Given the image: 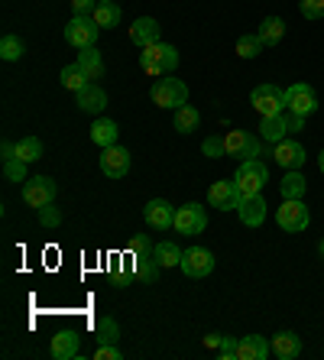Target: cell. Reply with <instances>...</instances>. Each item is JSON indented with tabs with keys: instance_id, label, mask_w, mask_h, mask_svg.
Wrapping results in <instances>:
<instances>
[{
	"instance_id": "obj_1",
	"label": "cell",
	"mask_w": 324,
	"mask_h": 360,
	"mask_svg": "<svg viewBox=\"0 0 324 360\" xmlns=\"http://www.w3.org/2000/svg\"><path fill=\"white\" fill-rule=\"evenodd\" d=\"M179 62H182L179 49L169 46V42H162V39L153 42V46H146V49L140 52V68L146 72V75H153V78L172 75L175 68H179Z\"/></svg>"
},
{
	"instance_id": "obj_2",
	"label": "cell",
	"mask_w": 324,
	"mask_h": 360,
	"mask_svg": "<svg viewBox=\"0 0 324 360\" xmlns=\"http://www.w3.org/2000/svg\"><path fill=\"white\" fill-rule=\"evenodd\" d=\"M233 182H237V188H240L243 198H250V195H263V188H266V182H269L266 162H263V160L240 162V169L233 172Z\"/></svg>"
},
{
	"instance_id": "obj_3",
	"label": "cell",
	"mask_w": 324,
	"mask_h": 360,
	"mask_svg": "<svg viewBox=\"0 0 324 360\" xmlns=\"http://www.w3.org/2000/svg\"><path fill=\"white\" fill-rule=\"evenodd\" d=\"M150 98L156 108H166V110H175L182 108V104H188V84L182 82V78H159L156 84L150 88Z\"/></svg>"
},
{
	"instance_id": "obj_4",
	"label": "cell",
	"mask_w": 324,
	"mask_h": 360,
	"mask_svg": "<svg viewBox=\"0 0 324 360\" xmlns=\"http://www.w3.org/2000/svg\"><path fill=\"white\" fill-rule=\"evenodd\" d=\"M263 143H266L263 136H253V134H247V130H227L224 153L231 160H240V162L259 160V156H263Z\"/></svg>"
},
{
	"instance_id": "obj_5",
	"label": "cell",
	"mask_w": 324,
	"mask_h": 360,
	"mask_svg": "<svg viewBox=\"0 0 324 360\" xmlns=\"http://www.w3.org/2000/svg\"><path fill=\"white\" fill-rule=\"evenodd\" d=\"M276 224L283 227L285 234H302L308 224H311V214H308L305 201L302 198H283L279 211H276Z\"/></svg>"
},
{
	"instance_id": "obj_6",
	"label": "cell",
	"mask_w": 324,
	"mask_h": 360,
	"mask_svg": "<svg viewBox=\"0 0 324 360\" xmlns=\"http://www.w3.org/2000/svg\"><path fill=\"white\" fill-rule=\"evenodd\" d=\"M250 104L259 117H273V114H283L285 110V91L279 84H257L253 94H250Z\"/></svg>"
},
{
	"instance_id": "obj_7",
	"label": "cell",
	"mask_w": 324,
	"mask_h": 360,
	"mask_svg": "<svg viewBox=\"0 0 324 360\" xmlns=\"http://www.w3.org/2000/svg\"><path fill=\"white\" fill-rule=\"evenodd\" d=\"M285 110L289 114H302V117H311L318 110V94L311 84L305 82H295L285 88Z\"/></svg>"
},
{
	"instance_id": "obj_8",
	"label": "cell",
	"mask_w": 324,
	"mask_h": 360,
	"mask_svg": "<svg viewBox=\"0 0 324 360\" xmlns=\"http://www.w3.org/2000/svg\"><path fill=\"white\" fill-rule=\"evenodd\" d=\"M56 195H58L56 179H49V176H33V179H26L23 182V201L36 211L46 208V205H52Z\"/></svg>"
},
{
	"instance_id": "obj_9",
	"label": "cell",
	"mask_w": 324,
	"mask_h": 360,
	"mask_svg": "<svg viewBox=\"0 0 324 360\" xmlns=\"http://www.w3.org/2000/svg\"><path fill=\"white\" fill-rule=\"evenodd\" d=\"M98 33L101 26L94 23V17H72L65 26V42L75 49H88V46H98Z\"/></svg>"
},
{
	"instance_id": "obj_10",
	"label": "cell",
	"mask_w": 324,
	"mask_h": 360,
	"mask_svg": "<svg viewBox=\"0 0 324 360\" xmlns=\"http://www.w3.org/2000/svg\"><path fill=\"white\" fill-rule=\"evenodd\" d=\"M240 188H237V182L233 179H221V182H211L208 188V205L217 211H237L240 208Z\"/></svg>"
},
{
	"instance_id": "obj_11",
	"label": "cell",
	"mask_w": 324,
	"mask_h": 360,
	"mask_svg": "<svg viewBox=\"0 0 324 360\" xmlns=\"http://www.w3.org/2000/svg\"><path fill=\"white\" fill-rule=\"evenodd\" d=\"M205 227H208V211L201 208V205H195V201H188V205H182V208L175 211V231L179 234L195 237Z\"/></svg>"
},
{
	"instance_id": "obj_12",
	"label": "cell",
	"mask_w": 324,
	"mask_h": 360,
	"mask_svg": "<svg viewBox=\"0 0 324 360\" xmlns=\"http://www.w3.org/2000/svg\"><path fill=\"white\" fill-rule=\"evenodd\" d=\"M211 269H214V253L208 247H191L185 250L182 257V273L188 279H201V276H211Z\"/></svg>"
},
{
	"instance_id": "obj_13",
	"label": "cell",
	"mask_w": 324,
	"mask_h": 360,
	"mask_svg": "<svg viewBox=\"0 0 324 360\" xmlns=\"http://www.w3.org/2000/svg\"><path fill=\"white\" fill-rule=\"evenodd\" d=\"M143 218H146V224H150L153 231H172L175 227V208L166 198H153V201H146Z\"/></svg>"
},
{
	"instance_id": "obj_14",
	"label": "cell",
	"mask_w": 324,
	"mask_h": 360,
	"mask_svg": "<svg viewBox=\"0 0 324 360\" xmlns=\"http://www.w3.org/2000/svg\"><path fill=\"white\" fill-rule=\"evenodd\" d=\"M305 146H302L299 140H292V136H285V140L273 143V160L279 162L283 169H302L305 166Z\"/></svg>"
},
{
	"instance_id": "obj_15",
	"label": "cell",
	"mask_w": 324,
	"mask_h": 360,
	"mask_svg": "<svg viewBox=\"0 0 324 360\" xmlns=\"http://www.w3.org/2000/svg\"><path fill=\"white\" fill-rule=\"evenodd\" d=\"M101 172L108 179H124L130 172V153L124 146H108L101 150Z\"/></svg>"
},
{
	"instance_id": "obj_16",
	"label": "cell",
	"mask_w": 324,
	"mask_h": 360,
	"mask_svg": "<svg viewBox=\"0 0 324 360\" xmlns=\"http://www.w3.org/2000/svg\"><path fill=\"white\" fill-rule=\"evenodd\" d=\"M159 39H162V26H159V20H153V17L134 20V26H130V42H134V46L146 49V46H153V42H159Z\"/></svg>"
},
{
	"instance_id": "obj_17",
	"label": "cell",
	"mask_w": 324,
	"mask_h": 360,
	"mask_svg": "<svg viewBox=\"0 0 324 360\" xmlns=\"http://www.w3.org/2000/svg\"><path fill=\"white\" fill-rule=\"evenodd\" d=\"M78 351H82V335L78 331H58L49 341L52 360H72V357H78Z\"/></svg>"
},
{
	"instance_id": "obj_18",
	"label": "cell",
	"mask_w": 324,
	"mask_h": 360,
	"mask_svg": "<svg viewBox=\"0 0 324 360\" xmlns=\"http://www.w3.org/2000/svg\"><path fill=\"white\" fill-rule=\"evenodd\" d=\"M269 347H273V357L295 360L302 354V338L295 335V331H276L273 341H269Z\"/></svg>"
},
{
	"instance_id": "obj_19",
	"label": "cell",
	"mask_w": 324,
	"mask_h": 360,
	"mask_svg": "<svg viewBox=\"0 0 324 360\" xmlns=\"http://www.w3.org/2000/svg\"><path fill=\"white\" fill-rule=\"evenodd\" d=\"M75 98H78V108H82L84 114H94V117H98L101 110L108 108V91H104L98 82H91L88 88H82Z\"/></svg>"
},
{
	"instance_id": "obj_20",
	"label": "cell",
	"mask_w": 324,
	"mask_h": 360,
	"mask_svg": "<svg viewBox=\"0 0 324 360\" xmlns=\"http://www.w3.org/2000/svg\"><path fill=\"white\" fill-rule=\"evenodd\" d=\"M237 214H240V221L247 227H259L266 221V198H263V195H250V198L240 201Z\"/></svg>"
},
{
	"instance_id": "obj_21",
	"label": "cell",
	"mask_w": 324,
	"mask_h": 360,
	"mask_svg": "<svg viewBox=\"0 0 324 360\" xmlns=\"http://www.w3.org/2000/svg\"><path fill=\"white\" fill-rule=\"evenodd\" d=\"M269 354H273V347H269L266 338H259V335L240 338V347H237V360H266Z\"/></svg>"
},
{
	"instance_id": "obj_22",
	"label": "cell",
	"mask_w": 324,
	"mask_h": 360,
	"mask_svg": "<svg viewBox=\"0 0 324 360\" xmlns=\"http://www.w3.org/2000/svg\"><path fill=\"white\" fill-rule=\"evenodd\" d=\"M117 136H120V130H117V120L98 117V120L91 124V143H94V146H101V150H108V146H117Z\"/></svg>"
},
{
	"instance_id": "obj_23",
	"label": "cell",
	"mask_w": 324,
	"mask_h": 360,
	"mask_svg": "<svg viewBox=\"0 0 324 360\" xmlns=\"http://www.w3.org/2000/svg\"><path fill=\"white\" fill-rule=\"evenodd\" d=\"M259 136L266 143H279L289 136V117L285 114H273V117H263L259 120Z\"/></svg>"
},
{
	"instance_id": "obj_24",
	"label": "cell",
	"mask_w": 324,
	"mask_h": 360,
	"mask_svg": "<svg viewBox=\"0 0 324 360\" xmlns=\"http://www.w3.org/2000/svg\"><path fill=\"white\" fill-rule=\"evenodd\" d=\"M78 65L84 68V75L91 78V82H98V78H104V56L98 52V46H88V49H78Z\"/></svg>"
},
{
	"instance_id": "obj_25",
	"label": "cell",
	"mask_w": 324,
	"mask_h": 360,
	"mask_svg": "<svg viewBox=\"0 0 324 360\" xmlns=\"http://www.w3.org/2000/svg\"><path fill=\"white\" fill-rule=\"evenodd\" d=\"M172 127L179 130V134H195V130L201 127V110L191 108V104H182V108H175Z\"/></svg>"
},
{
	"instance_id": "obj_26",
	"label": "cell",
	"mask_w": 324,
	"mask_h": 360,
	"mask_svg": "<svg viewBox=\"0 0 324 360\" xmlns=\"http://www.w3.org/2000/svg\"><path fill=\"white\" fill-rule=\"evenodd\" d=\"M153 257L162 263V269H172V266H182L185 250L182 247H175L172 240H159V243H153Z\"/></svg>"
},
{
	"instance_id": "obj_27",
	"label": "cell",
	"mask_w": 324,
	"mask_h": 360,
	"mask_svg": "<svg viewBox=\"0 0 324 360\" xmlns=\"http://www.w3.org/2000/svg\"><path fill=\"white\" fill-rule=\"evenodd\" d=\"M94 23L101 26V30H114V26H120V7H117L114 0H98V7H94Z\"/></svg>"
},
{
	"instance_id": "obj_28",
	"label": "cell",
	"mask_w": 324,
	"mask_h": 360,
	"mask_svg": "<svg viewBox=\"0 0 324 360\" xmlns=\"http://www.w3.org/2000/svg\"><path fill=\"white\" fill-rule=\"evenodd\" d=\"M58 82H62V88H65V91H82V88H88V84H91V78L84 75V68L78 65V62H72V65H65L62 68V72H58Z\"/></svg>"
},
{
	"instance_id": "obj_29",
	"label": "cell",
	"mask_w": 324,
	"mask_h": 360,
	"mask_svg": "<svg viewBox=\"0 0 324 360\" xmlns=\"http://www.w3.org/2000/svg\"><path fill=\"white\" fill-rule=\"evenodd\" d=\"M305 188H308V179L302 176L299 169H289L285 179L279 182V195L283 198H305Z\"/></svg>"
},
{
	"instance_id": "obj_30",
	"label": "cell",
	"mask_w": 324,
	"mask_h": 360,
	"mask_svg": "<svg viewBox=\"0 0 324 360\" xmlns=\"http://www.w3.org/2000/svg\"><path fill=\"white\" fill-rule=\"evenodd\" d=\"M134 266H136V276L146 279V283H156L159 273H162V263L153 257V250L150 253H136V257H134Z\"/></svg>"
},
{
	"instance_id": "obj_31",
	"label": "cell",
	"mask_w": 324,
	"mask_h": 360,
	"mask_svg": "<svg viewBox=\"0 0 324 360\" xmlns=\"http://www.w3.org/2000/svg\"><path fill=\"white\" fill-rule=\"evenodd\" d=\"M257 33H259V39L266 42V46H279V39L285 36V23L279 17H266L263 23H259Z\"/></svg>"
},
{
	"instance_id": "obj_32",
	"label": "cell",
	"mask_w": 324,
	"mask_h": 360,
	"mask_svg": "<svg viewBox=\"0 0 324 360\" xmlns=\"http://www.w3.org/2000/svg\"><path fill=\"white\" fill-rule=\"evenodd\" d=\"M26 56V42L20 39V36L7 33L4 39H0V59L4 62H20Z\"/></svg>"
},
{
	"instance_id": "obj_33",
	"label": "cell",
	"mask_w": 324,
	"mask_h": 360,
	"mask_svg": "<svg viewBox=\"0 0 324 360\" xmlns=\"http://www.w3.org/2000/svg\"><path fill=\"white\" fill-rule=\"evenodd\" d=\"M263 49H266V42L259 39V33H247L237 39V56H240V59H257Z\"/></svg>"
},
{
	"instance_id": "obj_34",
	"label": "cell",
	"mask_w": 324,
	"mask_h": 360,
	"mask_svg": "<svg viewBox=\"0 0 324 360\" xmlns=\"http://www.w3.org/2000/svg\"><path fill=\"white\" fill-rule=\"evenodd\" d=\"M17 160H23V162L42 160V140L39 136H23V140L17 143Z\"/></svg>"
},
{
	"instance_id": "obj_35",
	"label": "cell",
	"mask_w": 324,
	"mask_h": 360,
	"mask_svg": "<svg viewBox=\"0 0 324 360\" xmlns=\"http://www.w3.org/2000/svg\"><path fill=\"white\" fill-rule=\"evenodd\" d=\"M94 331H98V344H117V341H120V325H117L110 315H104V319L98 321V328H94Z\"/></svg>"
},
{
	"instance_id": "obj_36",
	"label": "cell",
	"mask_w": 324,
	"mask_h": 360,
	"mask_svg": "<svg viewBox=\"0 0 324 360\" xmlns=\"http://www.w3.org/2000/svg\"><path fill=\"white\" fill-rule=\"evenodd\" d=\"M26 166L23 160H4V179L7 182H26Z\"/></svg>"
},
{
	"instance_id": "obj_37",
	"label": "cell",
	"mask_w": 324,
	"mask_h": 360,
	"mask_svg": "<svg viewBox=\"0 0 324 360\" xmlns=\"http://www.w3.org/2000/svg\"><path fill=\"white\" fill-rule=\"evenodd\" d=\"M201 153H205L208 160H221V156H227L224 153V136H208V140L201 143Z\"/></svg>"
},
{
	"instance_id": "obj_38",
	"label": "cell",
	"mask_w": 324,
	"mask_h": 360,
	"mask_svg": "<svg viewBox=\"0 0 324 360\" xmlns=\"http://www.w3.org/2000/svg\"><path fill=\"white\" fill-rule=\"evenodd\" d=\"M36 214H39V224L42 227H58V224H62V211H58L56 205H46V208H39Z\"/></svg>"
},
{
	"instance_id": "obj_39",
	"label": "cell",
	"mask_w": 324,
	"mask_h": 360,
	"mask_svg": "<svg viewBox=\"0 0 324 360\" xmlns=\"http://www.w3.org/2000/svg\"><path fill=\"white\" fill-rule=\"evenodd\" d=\"M299 10L305 20H321L324 17V0H302Z\"/></svg>"
},
{
	"instance_id": "obj_40",
	"label": "cell",
	"mask_w": 324,
	"mask_h": 360,
	"mask_svg": "<svg viewBox=\"0 0 324 360\" xmlns=\"http://www.w3.org/2000/svg\"><path fill=\"white\" fill-rule=\"evenodd\" d=\"M237 347H240V338L224 335V341H221V347H217V357L221 360H237Z\"/></svg>"
},
{
	"instance_id": "obj_41",
	"label": "cell",
	"mask_w": 324,
	"mask_h": 360,
	"mask_svg": "<svg viewBox=\"0 0 324 360\" xmlns=\"http://www.w3.org/2000/svg\"><path fill=\"white\" fill-rule=\"evenodd\" d=\"M94 360H124V351H120L117 344H98Z\"/></svg>"
},
{
	"instance_id": "obj_42",
	"label": "cell",
	"mask_w": 324,
	"mask_h": 360,
	"mask_svg": "<svg viewBox=\"0 0 324 360\" xmlns=\"http://www.w3.org/2000/svg\"><path fill=\"white\" fill-rule=\"evenodd\" d=\"M98 0H72V17H91Z\"/></svg>"
},
{
	"instance_id": "obj_43",
	"label": "cell",
	"mask_w": 324,
	"mask_h": 360,
	"mask_svg": "<svg viewBox=\"0 0 324 360\" xmlns=\"http://www.w3.org/2000/svg\"><path fill=\"white\" fill-rule=\"evenodd\" d=\"M127 250H130V253L136 257V253H150L153 247H150V240H146V237H134V240L127 243Z\"/></svg>"
},
{
	"instance_id": "obj_44",
	"label": "cell",
	"mask_w": 324,
	"mask_h": 360,
	"mask_svg": "<svg viewBox=\"0 0 324 360\" xmlns=\"http://www.w3.org/2000/svg\"><path fill=\"white\" fill-rule=\"evenodd\" d=\"M0 156H4V160H17V143L4 140V143H0Z\"/></svg>"
},
{
	"instance_id": "obj_45",
	"label": "cell",
	"mask_w": 324,
	"mask_h": 360,
	"mask_svg": "<svg viewBox=\"0 0 324 360\" xmlns=\"http://www.w3.org/2000/svg\"><path fill=\"white\" fill-rule=\"evenodd\" d=\"M289 117V134H299V130H305V117L302 114H285Z\"/></svg>"
},
{
	"instance_id": "obj_46",
	"label": "cell",
	"mask_w": 324,
	"mask_h": 360,
	"mask_svg": "<svg viewBox=\"0 0 324 360\" xmlns=\"http://www.w3.org/2000/svg\"><path fill=\"white\" fill-rule=\"evenodd\" d=\"M221 341H224V335H208V338H205V347H208V351H217V347H221Z\"/></svg>"
},
{
	"instance_id": "obj_47",
	"label": "cell",
	"mask_w": 324,
	"mask_h": 360,
	"mask_svg": "<svg viewBox=\"0 0 324 360\" xmlns=\"http://www.w3.org/2000/svg\"><path fill=\"white\" fill-rule=\"evenodd\" d=\"M318 169H321V176H324V150H321V156H318Z\"/></svg>"
},
{
	"instance_id": "obj_48",
	"label": "cell",
	"mask_w": 324,
	"mask_h": 360,
	"mask_svg": "<svg viewBox=\"0 0 324 360\" xmlns=\"http://www.w3.org/2000/svg\"><path fill=\"white\" fill-rule=\"evenodd\" d=\"M318 250H321V257H324V240H321V243H318Z\"/></svg>"
}]
</instances>
